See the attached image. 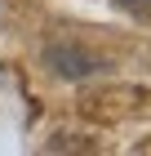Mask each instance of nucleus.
<instances>
[{
    "mask_svg": "<svg viewBox=\"0 0 151 156\" xmlns=\"http://www.w3.org/2000/svg\"><path fill=\"white\" fill-rule=\"evenodd\" d=\"M45 62H49V72L62 76V80H84V76L102 72V58L80 54L76 45H49V49H45Z\"/></svg>",
    "mask_w": 151,
    "mask_h": 156,
    "instance_id": "obj_1",
    "label": "nucleus"
},
{
    "mask_svg": "<svg viewBox=\"0 0 151 156\" xmlns=\"http://www.w3.org/2000/svg\"><path fill=\"white\" fill-rule=\"evenodd\" d=\"M111 5L125 13H138V18H151V0H111Z\"/></svg>",
    "mask_w": 151,
    "mask_h": 156,
    "instance_id": "obj_2",
    "label": "nucleus"
}]
</instances>
